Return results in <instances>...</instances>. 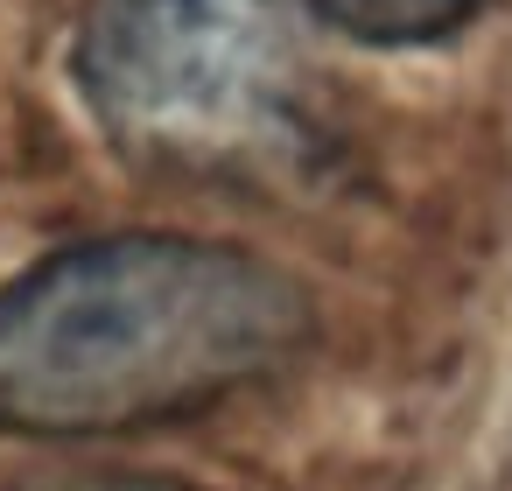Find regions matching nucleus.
<instances>
[{
	"label": "nucleus",
	"mask_w": 512,
	"mask_h": 491,
	"mask_svg": "<svg viewBox=\"0 0 512 491\" xmlns=\"http://www.w3.org/2000/svg\"><path fill=\"white\" fill-rule=\"evenodd\" d=\"M309 330V295L239 246L176 232L92 239L0 288V428H162L267 379Z\"/></svg>",
	"instance_id": "nucleus-1"
},
{
	"label": "nucleus",
	"mask_w": 512,
	"mask_h": 491,
	"mask_svg": "<svg viewBox=\"0 0 512 491\" xmlns=\"http://www.w3.org/2000/svg\"><path fill=\"white\" fill-rule=\"evenodd\" d=\"M71 71L99 127L155 162L260 155L295 113V57L267 0H92Z\"/></svg>",
	"instance_id": "nucleus-2"
},
{
	"label": "nucleus",
	"mask_w": 512,
	"mask_h": 491,
	"mask_svg": "<svg viewBox=\"0 0 512 491\" xmlns=\"http://www.w3.org/2000/svg\"><path fill=\"white\" fill-rule=\"evenodd\" d=\"M309 8L358 43H435L477 15V0H309Z\"/></svg>",
	"instance_id": "nucleus-3"
},
{
	"label": "nucleus",
	"mask_w": 512,
	"mask_h": 491,
	"mask_svg": "<svg viewBox=\"0 0 512 491\" xmlns=\"http://www.w3.org/2000/svg\"><path fill=\"white\" fill-rule=\"evenodd\" d=\"M0 491H197V484L148 477V470H57V477H15Z\"/></svg>",
	"instance_id": "nucleus-4"
}]
</instances>
